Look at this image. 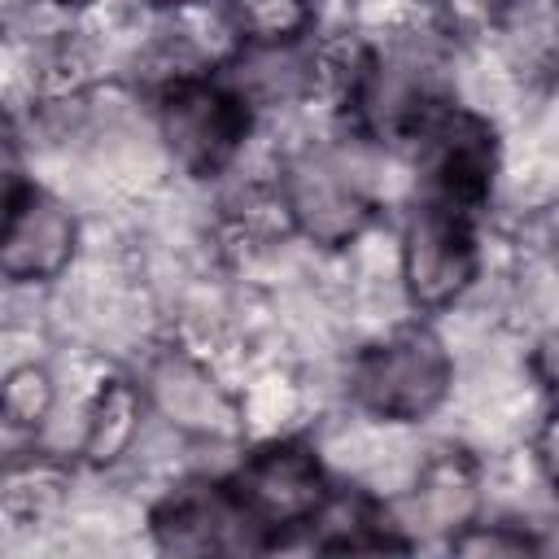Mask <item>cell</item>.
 Returning a JSON list of instances; mask_svg holds the SVG:
<instances>
[{
    "instance_id": "cell-1",
    "label": "cell",
    "mask_w": 559,
    "mask_h": 559,
    "mask_svg": "<svg viewBox=\"0 0 559 559\" xmlns=\"http://www.w3.org/2000/svg\"><path fill=\"white\" fill-rule=\"evenodd\" d=\"M450 380H454V362L445 341L428 328H402L354 362L349 389L371 419L411 424L445 402V393L454 389Z\"/></svg>"
},
{
    "instance_id": "cell-2",
    "label": "cell",
    "mask_w": 559,
    "mask_h": 559,
    "mask_svg": "<svg viewBox=\"0 0 559 559\" xmlns=\"http://www.w3.org/2000/svg\"><path fill=\"white\" fill-rule=\"evenodd\" d=\"M371 157H349L332 148H306L284 170L288 223L314 245H349L371 218Z\"/></svg>"
},
{
    "instance_id": "cell-3",
    "label": "cell",
    "mask_w": 559,
    "mask_h": 559,
    "mask_svg": "<svg viewBox=\"0 0 559 559\" xmlns=\"http://www.w3.org/2000/svg\"><path fill=\"white\" fill-rule=\"evenodd\" d=\"M245 105L214 83L179 79L157 109V140L170 166L188 175H218L245 144Z\"/></svg>"
},
{
    "instance_id": "cell-4",
    "label": "cell",
    "mask_w": 559,
    "mask_h": 559,
    "mask_svg": "<svg viewBox=\"0 0 559 559\" xmlns=\"http://www.w3.org/2000/svg\"><path fill=\"white\" fill-rule=\"evenodd\" d=\"M441 52L424 35H397L384 52L358 70V114L376 135L428 127V109L441 92Z\"/></svg>"
},
{
    "instance_id": "cell-5",
    "label": "cell",
    "mask_w": 559,
    "mask_h": 559,
    "mask_svg": "<svg viewBox=\"0 0 559 559\" xmlns=\"http://www.w3.org/2000/svg\"><path fill=\"white\" fill-rule=\"evenodd\" d=\"M397 271L415 306L424 310L454 306L476 275V245L463 214L450 205L415 210L397 245Z\"/></svg>"
},
{
    "instance_id": "cell-6",
    "label": "cell",
    "mask_w": 559,
    "mask_h": 559,
    "mask_svg": "<svg viewBox=\"0 0 559 559\" xmlns=\"http://www.w3.org/2000/svg\"><path fill=\"white\" fill-rule=\"evenodd\" d=\"M144 402L153 406V415L183 432V437H201V441H227L240 428V406L236 397L223 389V380L188 349H162L153 354L148 371H144Z\"/></svg>"
},
{
    "instance_id": "cell-7",
    "label": "cell",
    "mask_w": 559,
    "mask_h": 559,
    "mask_svg": "<svg viewBox=\"0 0 559 559\" xmlns=\"http://www.w3.org/2000/svg\"><path fill=\"white\" fill-rule=\"evenodd\" d=\"M236 502L240 511L253 520V528H301L314 524L323 502H328V485H323V467L310 450L301 445H266L262 454H253L240 476H236Z\"/></svg>"
},
{
    "instance_id": "cell-8",
    "label": "cell",
    "mask_w": 559,
    "mask_h": 559,
    "mask_svg": "<svg viewBox=\"0 0 559 559\" xmlns=\"http://www.w3.org/2000/svg\"><path fill=\"white\" fill-rule=\"evenodd\" d=\"M79 249V223L61 197L35 192L22 197L9 227L0 231V280L4 284H48L57 280Z\"/></svg>"
},
{
    "instance_id": "cell-9",
    "label": "cell",
    "mask_w": 559,
    "mask_h": 559,
    "mask_svg": "<svg viewBox=\"0 0 559 559\" xmlns=\"http://www.w3.org/2000/svg\"><path fill=\"white\" fill-rule=\"evenodd\" d=\"M253 520L240 511L236 493H218L214 485L183 489L166 498L153 515V537L170 555H218V550H245L253 546Z\"/></svg>"
},
{
    "instance_id": "cell-10",
    "label": "cell",
    "mask_w": 559,
    "mask_h": 559,
    "mask_svg": "<svg viewBox=\"0 0 559 559\" xmlns=\"http://www.w3.org/2000/svg\"><path fill=\"white\" fill-rule=\"evenodd\" d=\"M432 148V179L445 205H467L489 192L493 179V135L476 114H445L424 127Z\"/></svg>"
},
{
    "instance_id": "cell-11",
    "label": "cell",
    "mask_w": 559,
    "mask_h": 559,
    "mask_svg": "<svg viewBox=\"0 0 559 559\" xmlns=\"http://www.w3.org/2000/svg\"><path fill=\"white\" fill-rule=\"evenodd\" d=\"M314 83H319V57L306 52L297 39L249 44L227 70V92L240 105H258V109L293 105L306 92H314Z\"/></svg>"
},
{
    "instance_id": "cell-12",
    "label": "cell",
    "mask_w": 559,
    "mask_h": 559,
    "mask_svg": "<svg viewBox=\"0 0 559 559\" xmlns=\"http://www.w3.org/2000/svg\"><path fill=\"white\" fill-rule=\"evenodd\" d=\"M406 498H411V511L424 528L459 533L480 502V480H476L472 459L459 450H441V454L419 459V472H415Z\"/></svg>"
},
{
    "instance_id": "cell-13",
    "label": "cell",
    "mask_w": 559,
    "mask_h": 559,
    "mask_svg": "<svg viewBox=\"0 0 559 559\" xmlns=\"http://www.w3.org/2000/svg\"><path fill=\"white\" fill-rule=\"evenodd\" d=\"M140 432H144V389H135L127 380H105L87 397L79 454H87V463H96V467H109L131 454Z\"/></svg>"
},
{
    "instance_id": "cell-14",
    "label": "cell",
    "mask_w": 559,
    "mask_h": 559,
    "mask_svg": "<svg viewBox=\"0 0 559 559\" xmlns=\"http://www.w3.org/2000/svg\"><path fill=\"white\" fill-rule=\"evenodd\" d=\"M74 476L57 454H17L0 463V511L22 524H44L70 507Z\"/></svg>"
},
{
    "instance_id": "cell-15",
    "label": "cell",
    "mask_w": 559,
    "mask_h": 559,
    "mask_svg": "<svg viewBox=\"0 0 559 559\" xmlns=\"http://www.w3.org/2000/svg\"><path fill=\"white\" fill-rule=\"evenodd\" d=\"M57 406V376L44 362H9L0 371V424L13 432H35Z\"/></svg>"
},
{
    "instance_id": "cell-16",
    "label": "cell",
    "mask_w": 559,
    "mask_h": 559,
    "mask_svg": "<svg viewBox=\"0 0 559 559\" xmlns=\"http://www.w3.org/2000/svg\"><path fill=\"white\" fill-rule=\"evenodd\" d=\"M231 26L249 44H284L310 26L306 0H231Z\"/></svg>"
},
{
    "instance_id": "cell-17",
    "label": "cell",
    "mask_w": 559,
    "mask_h": 559,
    "mask_svg": "<svg viewBox=\"0 0 559 559\" xmlns=\"http://www.w3.org/2000/svg\"><path fill=\"white\" fill-rule=\"evenodd\" d=\"M450 550L454 555H472V559H520V555H533V537L511 528V524H463L454 537H450Z\"/></svg>"
},
{
    "instance_id": "cell-18",
    "label": "cell",
    "mask_w": 559,
    "mask_h": 559,
    "mask_svg": "<svg viewBox=\"0 0 559 559\" xmlns=\"http://www.w3.org/2000/svg\"><path fill=\"white\" fill-rule=\"evenodd\" d=\"M153 4H166V9H179V4H192V0H153Z\"/></svg>"
}]
</instances>
